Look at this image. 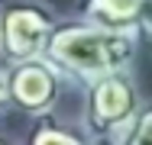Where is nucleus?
Wrapping results in <instances>:
<instances>
[{
    "label": "nucleus",
    "instance_id": "nucleus-1",
    "mask_svg": "<svg viewBox=\"0 0 152 145\" xmlns=\"http://www.w3.org/2000/svg\"><path fill=\"white\" fill-rule=\"evenodd\" d=\"M136 55H139V39L133 29H107L81 16L55 23L45 45V58L68 81H81V84L100 74L129 71Z\"/></svg>",
    "mask_w": 152,
    "mask_h": 145
},
{
    "label": "nucleus",
    "instance_id": "nucleus-2",
    "mask_svg": "<svg viewBox=\"0 0 152 145\" xmlns=\"http://www.w3.org/2000/svg\"><path fill=\"white\" fill-rule=\"evenodd\" d=\"M55 23H58L55 10L42 0L0 3V58H3V65L42 58Z\"/></svg>",
    "mask_w": 152,
    "mask_h": 145
},
{
    "label": "nucleus",
    "instance_id": "nucleus-3",
    "mask_svg": "<svg viewBox=\"0 0 152 145\" xmlns=\"http://www.w3.org/2000/svg\"><path fill=\"white\" fill-rule=\"evenodd\" d=\"M84 87H88V97H84L81 126H84L88 139H110L142 107L139 84H136V78L129 71L100 74V78L88 81Z\"/></svg>",
    "mask_w": 152,
    "mask_h": 145
},
{
    "label": "nucleus",
    "instance_id": "nucleus-4",
    "mask_svg": "<svg viewBox=\"0 0 152 145\" xmlns=\"http://www.w3.org/2000/svg\"><path fill=\"white\" fill-rule=\"evenodd\" d=\"M65 74L49 61V58H29L7 65V84H10V107L23 110L26 116H42L55 110L61 90H65Z\"/></svg>",
    "mask_w": 152,
    "mask_h": 145
},
{
    "label": "nucleus",
    "instance_id": "nucleus-5",
    "mask_svg": "<svg viewBox=\"0 0 152 145\" xmlns=\"http://www.w3.org/2000/svg\"><path fill=\"white\" fill-rule=\"evenodd\" d=\"M142 0H84L78 16L107 29H133Z\"/></svg>",
    "mask_w": 152,
    "mask_h": 145
},
{
    "label": "nucleus",
    "instance_id": "nucleus-6",
    "mask_svg": "<svg viewBox=\"0 0 152 145\" xmlns=\"http://www.w3.org/2000/svg\"><path fill=\"white\" fill-rule=\"evenodd\" d=\"M26 145H91V139H88L84 129H75V126L61 123L55 116V110H49L42 116H32Z\"/></svg>",
    "mask_w": 152,
    "mask_h": 145
},
{
    "label": "nucleus",
    "instance_id": "nucleus-7",
    "mask_svg": "<svg viewBox=\"0 0 152 145\" xmlns=\"http://www.w3.org/2000/svg\"><path fill=\"white\" fill-rule=\"evenodd\" d=\"M113 145H152V100H142V107L110 136Z\"/></svg>",
    "mask_w": 152,
    "mask_h": 145
},
{
    "label": "nucleus",
    "instance_id": "nucleus-8",
    "mask_svg": "<svg viewBox=\"0 0 152 145\" xmlns=\"http://www.w3.org/2000/svg\"><path fill=\"white\" fill-rule=\"evenodd\" d=\"M133 32H136L139 45L152 49V0H142L139 16H136V23H133Z\"/></svg>",
    "mask_w": 152,
    "mask_h": 145
},
{
    "label": "nucleus",
    "instance_id": "nucleus-9",
    "mask_svg": "<svg viewBox=\"0 0 152 145\" xmlns=\"http://www.w3.org/2000/svg\"><path fill=\"white\" fill-rule=\"evenodd\" d=\"M10 110V84H7V65H0V116Z\"/></svg>",
    "mask_w": 152,
    "mask_h": 145
},
{
    "label": "nucleus",
    "instance_id": "nucleus-10",
    "mask_svg": "<svg viewBox=\"0 0 152 145\" xmlns=\"http://www.w3.org/2000/svg\"><path fill=\"white\" fill-rule=\"evenodd\" d=\"M91 145H113L110 139H91Z\"/></svg>",
    "mask_w": 152,
    "mask_h": 145
},
{
    "label": "nucleus",
    "instance_id": "nucleus-11",
    "mask_svg": "<svg viewBox=\"0 0 152 145\" xmlns=\"http://www.w3.org/2000/svg\"><path fill=\"white\" fill-rule=\"evenodd\" d=\"M0 145H10V142H7V139H0Z\"/></svg>",
    "mask_w": 152,
    "mask_h": 145
}]
</instances>
